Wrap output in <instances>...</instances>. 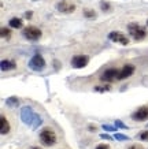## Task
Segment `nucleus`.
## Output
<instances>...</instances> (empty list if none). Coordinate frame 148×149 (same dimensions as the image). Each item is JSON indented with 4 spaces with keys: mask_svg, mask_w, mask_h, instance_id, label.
<instances>
[{
    "mask_svg": "<svg viewBox=\"0 0 148 149\" xmlns=\"http://www.w3.org/2000/svg\"><path fill=\"white\" fill-rule=\"evenodd\" d=\"M0 66H1L3 71H10V70H14V68L17 67L15 62H13V60H1Z\"/></svg>",
    "mask_w": 148,
    "mask_h": 149,
    "instance_id": "f8f14e48",
    "label": "nucleus"
},
{
    "mask_svg": "<svg viewBox=\"0 0 148 149\" xmlns=\"http://www.w3.org/2000/svg\"><path fill=\"white\" fill-rule=\"evenodd\" d=\"M89 63V58L86 55H76L72 59V66L76 68H82Z\"/></svg>",
    "mask_w": 148,
    "mask_h": 149,
    "instance_id": "0eeeda50",
    "label": "nucleus"
},
{
    "mask_svg": "<svg viewBox=\"0 0 148 149\" xmlns=\"http://www.w3.org/2000/svg\"><path fill=\"white\" fill-rule=\"evenodd\" d=\"M84 15H85L86 18H93L95 11H92V10H85V11H84Z\"/></svg>",
    "mask_w": 148,
    "mask_h": 149,
    "instance_id": "dca6fc26",
    "label": "nucleus"
},
{
    "mask_svg": "<svg viewBox=\"0 0 148 149\" xmlns=\"http://www.w3.org/2000/svg\"><path fill=\"white\" fill-rule=\"evenodd\" d=\"M40 141L45 146H54L56 144V134L51 127H44L40 131Z\"/></svg>",
    "mask_w": 148,
    "mask_h": 149,
    "instance_id": "f257e3e1",
    "label": "nucleus"
},
{
    "mask_svg": "<svg viewBox=\"0 0 148 149\" xmlns=\"http://www.w3.org/2000/svg\"><path fill=\"white\" fill-rule=\"evenodd\" d=\"M147 26H148V19H147Z\"/></svg>",
    "mask_w": 148,
    "mask_h": 149,
    "instance_id": "5701e85b",
    "label": "nucleus"
},
{
    "mask_svg": "<svg viewBox=\"0 0 148 149\" xmlns=\"http://www.w3.org/2000/svg\"><path fill=\"white\" fill-rule=\"evenodd\" d=\"M26 18H27V19L32 18V13H30V11H27V13H26Z\"/></svg>",
    "mask_w": 148,
    "mask_h": 149,
    "instance_id": "412c9836",
    "label": "nucleus"
},
{
    "mask_svg": "<svg viewBox=\"0 0 148 149\" xmlns=\"http://www.w3.org/2000/svg\"><path fill=\"white\" fill-rule=\"evenodd\" d=\"M118 77H119V70H117V68H108V70H106V71L100 75V81L108 82V84H110V82L118 79Z\"/></svg>",
    "mask_w": 148,
    "mask_h": 149,
    "instance_id": "423d86ee",
    "label": "nucleus"
},
{
    "mask_svg": "<svg viewBox=\"0 0 148 149\" xmlns=\"http://www.w3.org/2000/svg\"><path fill=\"white\" fill-rule=\"evenodd\" d=\"M56 8L63 14H72L76 11V6L73 3H67V1H60V3H58Z\"/></svg>",
    "mask_w": 148,
    "mask_h": 149,
    "instance_id": "9d476101",
    "label": "nucleus"
},
{
    "mask_svg": "<svg viewBox=\"0 0 148 149\" xmlns=\"http://www.w3.org/2000/svg\"><path fill=\"white\" fill-rule=\"evenodd\" d=\"M0 125H1V126H0V133H1V134L4 136V134H7V133L10 131V123H8V119H7L6 116H3V115H1V118H0Z\"/></svg>",
    "mask_w": 148,
    "mask_h": 149,
    "instance_id": "9b49d317",
    "label": "nucleus"
},
{
    "mask_svg": "<svg viewBox=\"0 0 148 149\" xmlns=\"http://www.w3.org/2000/svg\"><path fill=\"white\" fill-rule=\"evenodd\" d=\"M29 67H30L32 70H34V71H40V70H43V68L45 67L44 58L39 54L34 55V56L30 59V62H29Z\"/></svg>",
    "mask_w": 148,
    "mask_h": 149,
    "instance_id": "20e7f679",
    "label": "nucleus"
},
{
    "mask_svg": "<svg viewBox=\"0 0 148 149\" xmlns=\"http://www.w3.org/2000/svg\"><path fill=\"white\" fill-rule=\"evenodd\" d=\"M135 72V66L133 64H125L122 70L119 71V77H118V81H122V79H126L129 78L132 74Z\"/></svg>",
    "mask_w": 148,
    "mask_h": 149,
    "instance_id": "1a4fd4ad",
    "label": "nucleus"
},
{
    "mask_svg": "<svg viewBox=\"0 0 148 149\" xmlns=\"http://www.w3.org/2000/svg\"><path fill=\"white\" fill-rule=\"evenodd\" d=\"M95 91H99V92H104V91H110V86H104V88H100V86H97V88H95Z\"/></svg>",
    "mask_w": 148,
    "mask_h": 149,
    "instance_id": "6ab92c4d",
    "label": "nucleus"
},
{
    "mask_svg": "<svg viewBox=\"0 0 148 149\" xmlns=\"http://www.w3.org/2000/svg\"><path fill=\"white\" fill-rule=\"evenodd\" d=\"M10 26L11 27H14V29H19V27H22L23 26V22H22V19L21 18H11L10 19Z\"/></svg>",
    "mask_w": 148,
    "mask_h": 149,
    "instance_id": "ddd939ff",
    "label": "nucleus"
},
{
    "mask_svg": "<svg viewBox=\"0 0 148 149\" xmlns=\"http://www.w3.org/2000/svg\"><path fill=\"white\" fill-rule=\"evenodd\" d=\"M140 140H143V141H148V130H144L140 133V136H139Z\"/></svg>",
    "mask_w": 148,
    "mask_h": 149,
    "instance_id": "2eb2a0df",
    "label": "nucleus"
},
{
    "mask_svg": "<svg viewBox=\"0 0 148 149\" xmlns=\"http://www.w3.org/2000/svg\"><path fill=\"white\" fill-rule=\"evenodd\" d=\"M32 149H41V148H39V146H34V148H32Z\"/></svg>",
    "mask_w": 148,
    "mask_h": 149,
    "instance_id": "4be33fe9",
    "label": "nucleus"
},
{
    "mask_svg": "<svg viewBox=\"0 0 148 149\" xmlns=\"http://www.w3.org/2000/svg\"><path fill=\"white\" fill-rule=\"evenodd\" d=\"M0 33H1V38H7V40L11 38V30L7 29V27H1Z\"/></svg>",
    "mask_w": 148,
    "mask_h": 149,
    "instance_id": "4468645a",
    "label": "nucleus"
},
{
    "mask_svg": "<svg viewBox=\"0 0 148 149\" xmlns=\"http://www.w3.org/2000/svg\"><path fill=\"white\" fill-rule=\"evenodd\" d=\"M128 149H144V148L139 144H133V145H130V146H128Z\"/></svg>",
    "mask_w": 148,
    "mask_h": 149,
    "instance_id": "a211bd4d",
    "label": "nucleus"
},
{
    "mask_svg": "<svg viewBox=\"0 0 148 149\" xmlns=\"http://www.w3.org/2000/svg\"><path fill=\"white\" fill-rule=\"evenodd\" d=\"M132 119L136 122H144L148 119V105H141L132 113Z\"/></svg>",
    "mask_w": 148,
    "mask_h": 149,
    "instance_id": "39448f33",
    "label": "nucleus"
},
{
    "mask_svg": "<svg viewBox=\"0 0 148 149\" xmlns=\"http://www.w3.org/2000/svg\"><path fill=\"white\" fill-rule=\"evenodd\" d=\"M100 7H102V10H103V11H107V10H110V6H108L107 3H104V1H102V3H100Z\"/></svg>",
    "mask_w": 148,
    "mask_h": 149,
    "instance_id": "f3484780",
    "label": "nucleus"
},
{
    "mask_svg": "<svg viewBox=\"0 0 148 149\" xmlns=\"http://www.w3.org/2000/svg\"><path fill=\"white\" fill-rule=\"evenodd\" d=\"M96 149H110V148H108V145H106V144H100Z\"/></svg>",
    "mask_w": 148,
    "mask_h": 149,
    "instance_id": "aec40b11",
    "label": "nucleus"
},
{
    "mask_svg": "<svg viewBox=\"0 0 148 149\" xmlns=\"http://www.w3.org/2000/svg\"><path fill=\"white\" fill-rule=\"evenodd\" d=\"M108 38H110L112 42H119L122 45H128V44H129V38L121 32H111L108 34Z\"/></svg>",
    "mask_w": 148,
    "mask_h": 149,
    "instance_id": "6e6552de",
    "label": "nucleus"
},
{
    "mask_svg": "<svg viewBox=\"0 0 148 149\" xmlns=\"http://www.w3.org/2000/svg\"><path fill=\"white\" fill-rule=\"evenodd\" d=\"M128 32H129V34L133 37L136 41H141L143 38L147 37V30H145L143 26H140L139 23H136V22L130 23L129 26H128Z\"/></svg>",
    "mask_w": 148,
    "mask_h": 149,
    "instance_id": "f03ea898",
    "label": "nucleus"
},
{
    "mask_svg": "<svg viewBox=\"0 0 148 149\" xmlns=\"http://www.w3.org/2000/svg\"><path fill=\"white\" fill-rule=\"evenodd\" d=\"M22 34H23L25 38H27V40L36 41L41 37V30L40 29H37L36 26H27L22 30Z\"/></svg>",
    "mask_w": 148,
    "mask_h": 149,
    "instance_id": "7ed1b4c3",
    "label": "nucleus"
}]
</instances>
